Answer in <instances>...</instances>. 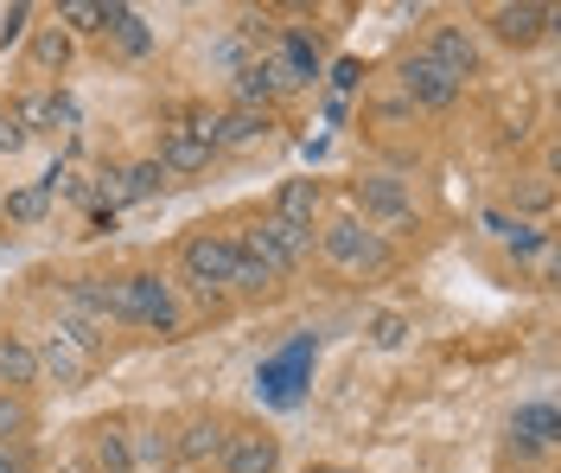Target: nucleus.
Wrapping results in <instances>:
<instances>
[{
	"mask_svg": "<svg viewBox=\"0 0 561 473\" xmlns=\"http://www.w3.org/2000/svg\"><path fill=\"white\" fill-rule=\"evenodd\" d=\"M108 314H115V327H147V333H179V294L167 275H153V269H135V275H115L108 282Z\"/></svg>",
	"mask_w": 561,
	"mask_h": 473,
	"instance_id": "obj_1",
	"label": "nucleus"
},
{
	"mask_svg": "<svg viewBox=\"0 0 561 473\" xmlns=\"http://www.w3.org/2000/svg\"><path fill=\"white\" fill-rule=\"evenodd\" d=\"M319 256L332 269H345V275H389V262H396L383 244V230H370L357 212H345V218H332L319 230Z\"/></svg>",
	"mask_w": 561,
	"mask_h": 473,
	"instance_id": "obj_2",
	"label": "nucleus"
},
{
	"mask_svg": "<svg viewBox=\"0 0 561 473\" xmlns=\"http://www.w3.org/2000/svg\"><path fill=\"white\" fill-rule=\"evenodd\" d=\"M108 327H115V314H108V282H96V275H77L65 294H58V333L65 339H77L90 359L103 352Z\"/></svg>",
	"mask_w": 561,
	"mask_h": 473,
	"instance_id": "obj_3",
	"label": "nucleus"
},
{
	"mask_svg": "<svg viewBox=\"0 0 561 473\" xmlns=\"http://www.w3.org/2000/svg\"><path fill=\"white\" fill-rule=\"evenodd\" d=\"M179 275H185V289L192 294H224L237 282V237H224V230H198V237H185V250H179Z\"/></svg>",
	"mask_w": 561,
	"mask_h": 473,
	"instance_id": "obj_4",
	"label": "nucleus"
},
{
	"mask_svg": "<svg viewBox=\"0 0 561 473\" xmlns=\"http://www.w3.org/2000/svg\"><path fill=\"white\" fill-rule=\"evenodd\" d=\"M351 199H357V218L364 224H383V230H409L415 224V199L396 173H364L351 180Z\"/></svg>",
	"mask_w": 561,
	"mask_h": 473,
	"instance_id": "obj_5",
	"label": "nucleus"
},
{
	"mask_svg": "<svg viewBox=\"0 0 561 473\" xmlns=\"http://www.w3.org/2000/svg\"><path fill=\"white\" fill-rule=\"evenodd\" d=\"M485 26L497 45H536V38L556 26V7L549 0H504V7H491Z\"/></svg>",
	"mask_w": 561,
	"mask_h": 473,
	"instance_id": "obj_6",
	"label": "nucleus"
},
{
	"mask_svg": "<svg viewBox=\"0 0 561 473\" xmlns=\"http://www.w3.org/2000/svg\"><path fill=\"white\" fill-rule=\"evenodd\" d=\"M459 90H466V83H459V77H447L434 58H421V52L402 65V97H409L415 110H454Z\"/></svg>",
	"mask_w": 561,
	"mask_h": 473,
	"instance_id": "obj_7",
	"label": "nucleus"
},
{
	"mask_svg": "<svg viewBox=\"0 0 561 473\" xmlns=\"http://www.w3.org/2000/svg\"><path fill=\"white\" fill-rule=\"evenodd\" d=\"M287 90H294V83H287V71L275 65V52H268V58H249L243 71L230 77V103H237V110H268Z\"/></svg>",
	"mask_w": 561,
	"mask_h": 473,
	"instance_id": "obj_8",
	"label": "nucleus"
},
{
	"mask_svg": "<svg viewBox=\"0 0 561 473\" xmlns=\"http://www.w3.org/2000/svg\"><path fill=\"white\" fill-rule=\"evenodd\" d=\"M217 468L224 473H280V441L268 429H230Z\"/></svg>",
	"mask_w": 561,
	"mask_h": 473,
	"instance_id": "obj_9",
	"label": "nucleus"
},
{
	"mask_svg": "<svg viewBox=\"0 0 561 473\" xmlns=\"http://www.w3.org/2000/svg\"><path fill=\"white\" fill-rule=\"evenodd\" d=\"M33 352H38V378H51L58 391H77V384L90 378V364H96L83 346H77V339H65V333H45Z\"/></svg>",
	"mask_w": 561,
	"mask_h": 473,
	"instance_id": "obj_10",
	"label": "nucleus"
},
{
	"mask_svg": "<svg viewBox=\"0 0 561 473\" xmlns=\"http://www.w3.org/2000/svg\"><path fill=\"white\" fill-rule=\"evenodd\" d=\"M280 275H287V269H280L275 250L262 244V230H243V237H237V282H230V289L262 294V289H275Z\"/></svg>",
	"mask_w": 561,
	"mask_h": 473,
	"instance_id": "obj_11",
	"label": "nucleus"
},
{
	"mask_svg": "<svg viewBox=\"0 0 561 473\" xmlns=\"http://www.w3.org/2000/svg\"><path fill=\"white\" fill-rule=\"evenodd\" d=\"M421 58H434V65H440L447 77H459V83L479 71V45H472V33H466V26H434V33H427V45H421Z\"/></svg>",
	"mask_w": 561,
	"mask_h": 473,
	"instance_id": "obj_12",
	"label": "nucleus"
},
{
	"mask_svg": "<svg viewBox=\"0 0 561 473\" xmlns=\"http://www.w3.org/2000/svg\"><path fill=\"white\" fill-rule=\"evenodd\" d=\"M511 448H517V454H549V448H556V403L549 397L517 403V416H511Z\"/></svg>",
	"mask_w": 561,
	"mask_h": 473,
	"instance_id": "obj_13",
	"label": "nucleus"
},
{
	"mask_svg": "<svg viewBox=\"0 0 561 473\" xmlns=\"http://www.w3.org/2000/svg\"><path fill=\"white\" fill-rule=\"evenodd\" d=\"M210 154H217V147H205L192 128H185V122H173V128L160 135V154H153V160L167 167V180H185V173H205Z\"/></svg>",
	"mask_w": 561,
	"mask_h": 473,
	"instance_id": "obj_14",
	"label": "nucleus"
},
{
	"mask_svg": "<svg viewBox=\"0 0 561 473\" xmlns=\"http://www.w3.org/2000/svg\"><path fill=\"white\" fill-rule=\"evenodd\" d=\"M224 441H230V429H224L217 416H192V423L173 436V461H185V468H205V461H217V454H224Z\"/></svg>",
	"mask_w": 561,
	"mask_h": 473,
	"instance_id": "obj_15",
	"label": "nucleus"
},
{
	"mask_svg": "<svg viewBox=\"0 0 561 473\" xmlns=\"http://www.w3.org/2000/svg\"><path fill=\"white\" fill-rule=\"evenodd\" d=\"M255 230H262V244L275 250L280 269H300V262L313 256V224H294V218H275V212H268Z\"/></svg>",
	"mask_w": 561,
	"mask_h": 473,
	"instance_id": "obj_16",
	"label": "nucleus"
},
{
	"mask_svg": "<svg viewBox=\"0 0 561 473\" xmlns=\"http://www.w3.org/2000/svg\"><path fill=\"white\" fill-rule=\"evenodd\" d=\"M103 38L122 58H147L153 52V33H147V20H140L135 7H103Z\"/></svg>",
	"mask_w": 561,
	"mask_h": 473,
	"instance_id": "obj_17",
	"label": "nucleus"
},
{
	"mask_svg": "<svg viewBox=\"0 0 561 473\" xmlns=\"http://www.w3.org/2000/svg\"><path fill=\"white\" fill-rule=\"evenodd\" d=\"M26 384H38V352L33 339H20V333H0V391H26Z\"/></svg>",
	"mask_w": 561,
	"mask_h": 473,
	"instance_id": "obj_18",
	"label": "nucleus"
},
{
	"mask_svg": "<svg viewBox=\"0 0 561 473\" xmlns=\"http://www.w3.org/2000/svg\"><path fill=\"white\" fill-rule=\"evenodd\" d=\"M210 135H217V147H255L268 135V110H237L230 103V110H217V128Z\"/></svg>",
	"mask_w": 561,
	"mask_h": 473,
	"instance_id": "obj_19",
	"label": "nucleus"
},
{
	"mask_svg": "<svg viewBox=\"0 0 561 473\" xmlns=\"http://www.w3.org/2000/svg\"><path fill=\"white\" fill-rule=\"evenodd\" d=\"M160 185H167V167H160V160H135V167L115 173V199H122V205H140V199H153Z\"/></svg>",
	"mask_w": 561,
	"mask_h": 473,
	"instance_id": "obj_20",
	"label": "nucleus"
},
{
	"mask_svg": "<svg viewBox=\"0 0 561 473\" xmlns=\"http://www.w3.org/2000/svg\"><path fill=\"white\" fill-rule=\"evenodd\" d=\"M275 218H294V224H313L319 218V180H287L275 192Z\"/></svg>",
	"mask_w": 561,
	"mask_h": 473,
	"instance_id": "obj_21",
	"label": "nucleus"
},
{
	"mask_svg": "<svg viewBox=\"0 0 561 473\" xmlns=\"http://www.w3.org/2000/svg\"><path fill=\"white\" fill-rule=\"evenodd\" d=\"M70 45H77V38H70L65 26H45V33L33 38V52H26V58H33L38 77H51V71H65V65H70Z\"/></svg>",
	"mask_w": 561,
	"mask_h": 473,
	"instance_id": "obj_22",
	"label": "nucleus"
},
{
	"mask_svg": "<svg viewBox=\"0 0 561 473\" xmlns=\"http://www.w3.org/2000/svg\"><path fill=\"white\" fill-rule=\"evenodd\" d=\"M128 448H135V473H167L173 468V436H167V429L128 436Z\"/></svg>",
	"mask_w": 561,
	"mask_h": 473,
	"instance_id": "obj_23",
	"label": "nucleus"
},
{
	"mask_svg": "<svg viewBox=\"0 0 561 473\" xmlns=\"http://www.w3.org/2000/svg\"><path fill=\"white\" fill-rule=\"evenodd\" d=\"M96 468L103 473H135V448H128V429H96Z\"/></svg>",
	"mask_w": 561,
	"mask_h": 473,
	"instance_id": "obj_24",
	"label": "nucleus"
},
{
	"mask_svg": "<svg viewBox=\"0 0 561 473\" xmlns=\"http://www.w3.org/2000/svg\"><path fill=\"white\" fill-rule=\"evenodd\" d=\"M26 436H33V409H26V397L0 391V448H20Z\"/></svg>",
	"mask_w": 561,
	"mask_h": 473,
	"instance_id": "obj_25",
	"label": "nucleus"
},
{
	"mask_svg": "<svg viewBox=\"0 0 561 473\" xmlns=\"http://www.w3.org/2000/svg\"><path fill=\"white\" fill-rule=\"evenodd\" d=\"M51 212V192L45 185H20V192H7V218L13 224H38Z\"/></svg>",
	"mask_w": 561,
	"mask_h": 473,
	"instance_id": "obj_26",
	"label": "nucleus"
},
{
	"mask_svg": "<svg viewBox=\"0 0 561 473\" xmlns=\"http://www.w3.org/2000/svg\"><path fill=\"white\" fill-rule=\"evenodd\" d=\"M58 26H65L70 38L77 33H103V0H65V7H58Z\"/></svg>",
	"mask_w": 561,
	"mask_h": 473,
	"instance_id": "obj_27",
	"label": "nucleus"
},
{
	"mask_svg": "<svg viewBox=\"0 0 561 473\" xmlns=\"http://www.w3.org/2000/svg\"><path fill=\"white\" fill-rule=\"evenodd\" d=\"M402 339H409V320H402V314H377V320H370V346H383V352H396Z\"/></svg>",
	"mask_w": 561,
	"mask_h": 473,
	"instance_id": "obj_28",
	"label": "nucleus"
},
{
	"mask_svg": "<svg viewBox=\"0 0 561 473\" xmlns=\"http://www.w3.org/2000/svg\"><path fill=\"white\" fill-rule=\"evenodd\" d=\"M26 142H33V135H26V122H20V110H0V154H20Z\"/></svg>",
	"mask_w": 561,
	"mask_h": 473,
	"instance_id": "obj_29",
	"label": "nucleus"
},
{
	"mask_svg": "<svg viewBox=\"0 0 561 473\" xmlns=\"http://www.w3.org/2000/svg\"><path fill=\"white\" fill-rule=\"evenodd\" d=\"M549 205H556V180H529L517 192V212H549Z\"/></svg>",
	"mask_w": 561,
	"mask_h": 473,
	"instance_id": "obj_30",
	"label": "nucleus"
},
{
	"mask_svg": "<svg viewBox=\"0 0 561 473\" xmlns=\"http://www.w3.org/2000/svg\"><path fill=\"white\" fill-rule=\"evenodd\" d=\"M26 20H33V7H7V20H0V45H13V38L26 33Z\"/></svg>",
	"mask_w": 561,
	"mask_h": 473,
	"instance_id": "obj_31",
	"label": "nucleus"
},
{
	"mask_svg": "<svg viewBox=\"0 0 561 473\" xmlns=\"http://www.w3.org/2000/svg\"><path fill=\"white\" fill-rule=\"evenodd\" d=\"M351 83H357V65H351V58H339V71H332V115H339V103H345Z\"/></svg>",
	"mask_w": 561,
	"mask_h": 473,
	"instance_id": "obj_32",
	"label": "nucleus"
},
{
	"mask_svg": "<svg viewBox=\"0 0 561 473\" xmlns=\"http://www.w3.org/2000/svg\"><path fill=\"white\" fill-rule=\"evenodd\" d=\"M0 473H33V468H26V454H20V448H0Z\"/></svg>",
	"mask_w": 561,
	"mask_h": 473,
	"instance_id": "obj_33",
	"label": "nucleus"
},
{
	"mask_svg": "<svg viewBox=\"0 0 561 473\" xmlns=\"http://www.w3.org/2000/svg\"><path fill=\"white\" fill-rule=\"evenodd\" d=\"M313 473H357V468H313Z\"/></svg>",
	"mask_w": 561,
	"mask_h": 473,
	"instance_id": "obj_34",
	"label": "nucleus"
}]
</instances>
